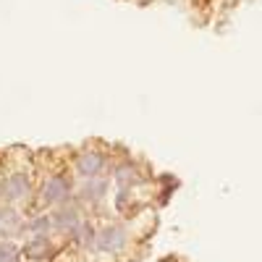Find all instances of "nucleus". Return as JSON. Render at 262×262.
Here are the masks:
<instances>
[{
    "instance_id": "nucleus-1",
    "label": "nucleus",
    "mask_w": 262,
    "mask_h": 262,
    "mask_svg": "<svg viewBox=\"0 0 262 262\" xmlns=\"http://www.w3.org/2000/svg\"><path fill=\"white\" fill-rule=\"evenodd\" d=\"M139 247L131 236L128 226L118 217H107V221H97V233H95V249L90 257H97L102 262H118L126 259L128 252Z\"/></svg>"
},
{
    "instance_id": "nucleus-2",
    "label": "nucleus",
    "mask_w": 262,
    "mask_h": 262,
    "mask_svg": "<svg viewBox=\"0 0 262 262\" xmlns=\"http://www.w3.org/2000/svg\"><path fill=\"white\" fill-rule=\"evenodd\" d=\"M113 155H116V147L102 144V142H86L69 149V168L76 181L102 179L111 170Z\"/></svg>"
},
{
    "instance_id": "nucleus-3",
    "label": "nucleus",
    "mask_w": 262,
    "mask_h": 262,
    "mask_svg": "<svg viewBox=\"0 0 262 262\" xmlns=\"http://www.w3.org/2000/svg\"><path fill=\"white\" fill-rule=\"evenodd\" d=\"M107 179H111L113 189H137V186H142V184H147L152 179V173L137 158H131L128 152L116 147V155H113L111 170H107Z\"/></svg>"
},
{
    "instance_id": "nucleus-4",
    "label": "nucleus",
    "mask_w": 262,
    "mask_h": 262,
    "mask_svg": "<svg viewBox=\"0 0 262 262\" xmlns=\"http://www.w3.org/2000/svg\"><path fill=\"white\" fill-rule=\"evenodd\" d=\"M63 244L55 236H24L21 238V262H58Z\"/></svg>"
},
{
    "instance_id": "nucleus-5",
    "label": "nucleus",
    "mask_w": 262,
    "mask_h": 262,
    "mask_svg": "<svg viewBox=\"0 0 262 262\" xmlns=\"http://www.w3.org/2000/svg\"><path fill=\"white\" fill-rule=\"evenodd\" d=\"M86 215H90V212L81 207V202L76 200V196H71L69 202H63V205L53 207V210H50V221H53V233H55L58 242L69 236Z\"/></svg>"
},
{
    "instance_id": "nucleus-6",
    "label": "nucleus",
    "mask_w": 262,
    "mask_h": 262,
    "mask_svg": "<svg viewBox=\"0 0 262 262\" xmlns=\"http://www.w3.org/2000/svg\"><path fill=\"white\" fill-rule=\"evenodd\" d=\"M111 194H113V184H111V179H107V176L76 181V191H74V196L81 202V207H84L86 212H92L95 207L105 205Z\"/></svg>"
},
{
    "instance_id": "nucleus-7",
    "label": "nucleus",
    "mask_w": 262,
    "mask_h": 262,
    "mask_svg": "<svg viewBox=\"0 0 262 262\" xmlns=\"http://www.w3.org/2000/svg\"><path fill=\"white\" fill-rule=\"evenodd\" d=\"M24 236H55L53 233L50 212H42V210L24 212ZM24 236H21V238H24Z\"/></svg>"
},
{
    "instance_id": "nucleus-8",
    "label": "nucleus",
    "mask_w": 262,
    "mask_h": 262,
    "mask_svg": "<svg viewBox=\"0 0 262 262\" xmlns=\"http://www.w3.org/2000/svg\"><path fill=\"white\" fill-rule=\"evenodd\" d=\"M0 262H21L18 238H0Z\"/></svg>"
}]
</instances>
